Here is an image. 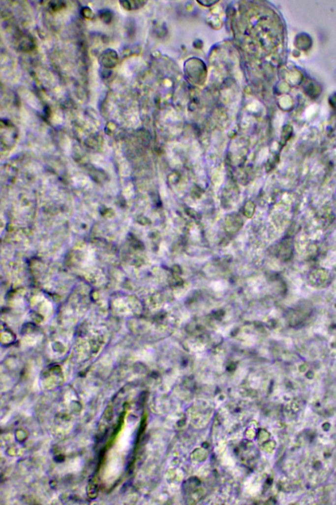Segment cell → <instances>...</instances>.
I'll list each match as a JSON object with an SVG mask.
<instances>
[{
	"label": "cell",
	"mask_w": 336,
	"mask_h": 505,
	"mask_svg": "<svg viewBox=\"0 0 336 505\" xmlns=\"http://www.w3.org/2000/svg\"><path fill=\"white\" fill-rule=\"evenodd\" d=\"M101 63L106 67H115L118 61V55L115 51L108 50L103 53L101 56Z\"/></svg>",
	"instance_id": "1"
}]
</instances>
